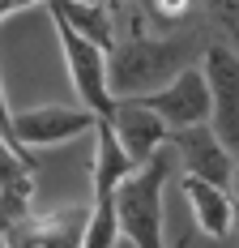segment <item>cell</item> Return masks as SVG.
<instances>
[{
	"label": "cell",
	"instance_id": "1",
	"mask_svg": "<svg viewBox=\"0 0 239 248\" xmlns=\"http://www.w3.org/2000/svg\"><path fill=\"white\" fill-rule=\"evenodd\" d=\"M209 43L205 26H179L167 34L137 30L128 39H120L107 47V86L111 99H141L149 90L167 86L179 69H188L201 60V51Z\"/></svg>",
	"mask_w": 239,
	"mask_h": 248
},
{
	"label": "cell",
	"instance_id": "2",
	"mask_svg": "<svg viewBox=\"0 0 239 248\" xmlns=\"http://www.w3.org/2000/svg\"><path fill=\"white\" fill-rule=\"evenodd\" d=\"M175 171H179V158L167 141L111 188L120 235L133 248H167V240H163V188L175 180Z\"/></svg>",
	"mask_w": 239,
	"mask_h": 248
},
{
	"label": "cell",
	"instance_id": "3",
	"mask_svg": "<svg viewBox=\"0 0 239 248\" xmlns=\"http://www.w3.org/2000/svg\"><path fill=\"white\" fill-rule=\"evenodd\" d=\"M51 26H56V39H60V51H64V69H69L77 103L86 111H94V116H111L116 99H111V86H107V47H98L86 34H77L60 17H51Z\"/></svg>",
	"mask_w": 239,
	"mask_h": 248
},
{
	"label": "cell",
	"instance_id": "4",
	"mask_svg": "<svg viewBox=\"0 0 239 248\" xmlns=\"http://www.w3.org/2000/svg\"><path fill=\"white\" fill-rule=\"evenodd\" d=\"M201 73L209 81V128L239 158V51L209 39L201 51Z\"/></svg>",
	"mask_w": 239,
	"mask_h": 248
},
{
	"label": "cell",
	"instance_id": "5",
	"mask_svg": "<svg viewBox=\"0 0 239 248\" xmlns=\"http://www.w3.org/2000/svg\"><path fill=\"white\" fill-rule=\"evenodd\" d=\"M94 111H86L81 103H43V107H26L13 111V133H17V146L26 150H47V146H64L77 141L86 133H94Z\"/></svg>",
	"mask_w": 239,
	"mask_h": 248
},
{
	"label": "cell",
	"instance_id": "6",
	"mask_svg": "<svg viewBox=\"0 0 239 248\" xmlns=\"http://www.w3.org/2000/svg\"><path fill=\"white\" fill-rule=\"evenodd\" d=\"M141 103L167 124V128H188V124H205L209 120V81L201 73V60L179 69L167 86L141 94Z\"/></svg>",
	"mask_w": 239,
	"mask_h": 248
},
{
	"label": "cell",
	"instance_id": "7",
	"mask_svg": "<svg viewBox=\"0 0 239 248\" xmlns=\"http://www.w3.org/2000/svg\"><path fill=\"white\" fill-rule=\"evenodd\" d=\"M86 214H90V205H69L56 214L30 210L13 223H0V240H4V248H77Z\"/></svg>",
	"mask_w": 239,
	"mask_h": 248
},
{
	"label": "cell",
	"instance_id": "8",
	"mask_svg": "<svg viewBox=\"0 0 239 248\" xmlns=\"http://www.w3.org/2000/svg\"><path fill=\"white\" fill-rule=\"evenodd\" d=\"M167 141L175 150V158H179V171H192V175H201V180H209V184H222V188L231 184L235 154L222 146V137L209 128V120L188 124V128H171Z\"/></svg>",
	"mask_w": 239,
	"mask_h": 248
},
{
	"label": "cell",
	"instance_id": "9",
	"mask_svg": "<svg viewBox=\"0 0 239 248\" xmlns=\"http://www.w3.org/2000/svg\"><path fill=\"white\" fill-rule=\"evenodd\" d=\"M179 193L192 210V227L209 240H235V201H231V188L222 184H209L192 171H179Z\"/></svg>",
	"mask_w": 239,
	"mask_h": 248
},
{
	"label": "cell",
	"instance_id": "10",
	"mask_svg": "<svg viewBox=\"0 0 239 248\" xmlns=\"http://www.w3.org/2000/svg\"><path fill=\"white\" fill-rule=\"evenodd\" d=\"M107 124H111V133L120 137V146L128 150L133 163H145L158 146H167V133H171V128L158 120L141 99H116Z\"/></svg>",
	"mask_w": 239,
	"mask_h": 248
},
{
	"label": "cell",
	"instance_id": "11",
	"mask_svg": "<svg viewBox=\"0 0 239 248\" xmlns=\"http://www.w3.org/2000/svg\"><path fill=\"white\" fill-rule=\"evenodd\" d=\"M133 167H137V163L128 158V150L120 146V137L111 133L107 116H98L94 120V154H90V197L111 193Z\"/></svg>",
	"mask_w": 239,
	"mask_h": 248
},
{
	"label": "cell",
	"instance_id": "12",
	"mask_svg": "<svg viewBox=\"0 0 239 248\" xmlns=\"http://www.w3.org/2000/svg\"><path fill=\"white\" fill-rule=\"evenodd\" d=\"M47 13L60 17L64 26H73L77 34L94 39L98 47L116 43V26H111V13H107V0H47Z\"/></svg>",
	"mask_w": 239,
	"mask_h": 248
},
{
	"label": "cell",
	"instance_id": "13",
	"mask_svg": "<svg viewBox=\"0 0 239 248\" xmlns=\"http://www.w3.org/2000/svg\"><path fill=\"white\" fill-rule=\"evenodd\" d=\"M124 235H120L116 223V205H111V193L103 197H90V214H86V227H81V244L77 248H120Z\"/></svg>",
	"mask_w": 239,
	"mask_h": 248
},
{
	"label": "cell",
	"instance_id": "14",
	"mask_svg": "<svg viewBox=\"0 0 239 248\" xmlns=\"http://www.w3.org/2000/svg\"><path fill=\"white\" fill-rule=\"evenodd\" d=\"M196 0H141V17L133 22V34L137 30H154V34H167V30H179L188 26Z\"/></svg>",
	"mask_w": 239,
	"mask_h": 248
},
{
	"label": "cell",
	"instance_id": "15",
	"mask_svg": "<svg viewBox=\"0 0 239 248\" xmlns=\"http://www.w3.org/2000/svg\"><path fill=\"white\" fill-rule=\"evenodd\" d=\"M205 13V34L239 51V0H196Z\"/></svg>",
	"mask_w": 239,
	"mask_h": 248
},
{
	"label": "cell",
	"instance_id": "16",
	"mask_svg": "<svg viewBox=\"0 0 239 248\" xmlns=\"http://www.w3.org/2000/svg\"><path fill=\"white\" fill-rule=\"evenodd\" d=\"M231 201H235V235H239V158H235V171H231Z\"/></svg>",
	"mask_w": 239,
	"mask_h": 248
},
{
	"label": "cell",
	"instance_id": "17",
	"mask_svg": "<svg viewBox=\"0 0 239 248\" xmlns=\"http://www.w3.org/2000/svg\"><path fill=\"white\" fill-rule=\"evenodd\" d=\"M13 13H17V0H0V26L9 22V17H13Z\"/></svg>",
	"mask_w": 239,
	"mask_h": 248
},
{
	"label": "cell",
	"instance_id": "18",
	"mask_svg": "<svg viewBox=\"0 0 239 248\" xmlns=\"http://www.w3.org/2000/svg\"><path fill=\"white\" fill-rule=\"evenodd\" d=\"M34 4H47V0H17V13L22 9H34Z\"/></svg>",
	"mask_w": 239,
	"mask_h": 248
},
{
	"label": "cell",
	"instance_id": "19",
	"mask_svg": "<svg viewBox=\"0 0 239 248\" xmlns=\"http://www.w3.org/2000/svg\"><path fill=\"white\" fill-rule=\"evenodd\" d=\"M175 248H192V231H184V235H179V244Z\"/></svg>",
	"mask_w": 239,
	"mask_h": 248
},
{
	"label": "cell",
	"instance_id": "20",
	"mask_svg": "<svg viewBox=\"0 0 239 248\" xmlns=\"http://www.w3.org/2000/svg\"><path fill=\"white\" fill-rule=\"evenodd\" d=\"M235 240H239V235H235Z\"/></svg>",
	"mask_w": 239,
	"mask_h": 248
}]
</instances>
